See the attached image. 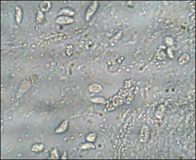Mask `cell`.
I'll return each instance as SVG.
<instances>
[{
    "mask_svg": "<svg viewBox=\"0 0 196 160\" xmlns=\"http://www.w3.org/2000/svg\"><path fill=\"white\" fill-rule=\"evenodd\" d=\"M99 7V2L98 1H93L91 4L88 6L86 12H85V18L86 21H87L90 20L92 16L94 15L95 13L98 10Z\"/></svg>",
    "mask_w": 196,
    "mask_h": 160,
    "instance_id": "1",
    "label": "cell"
},
{
    "mask_svg": "<svg viewBox=\"0 0 196 160\" xmlns=\"http://www.w3.org/2000/svg\"><path fill=\"white\" fill-rule=\"evenodd\" d=\"M55 22L58 24L61 25H69L73 23L75 21V19L73 17L65 16V15H60L58 16L56 19Z\"/></svg>",
    "mask_w": 196,
    "mask_h": 160,
    "instance_id": "2",
    "label": "cell"
},
{
    "mask_svg": "<svg viewBox=\"0 0 196 160\" xmlns=\"http://www.w3.org/2000/svg\"><path fill=\"white\" fill-rule=\"evenodd\" d=\"M15 20L17 23H20L22 22L23 18V10L22 8L20 6L16 5L15 6Z\"/></svg>",
    "mask_w": 196,
    "mask_h": 160,
    "instance_id": "3",
    "label": "cell"
},
{
    "mask_svg": "<svg viewBox=\"0 0 196 160\" xmlns=\"http://www.w3.org/2000/svg\"><path fill=\"white\" fill-rule=\"evenodd\" d=\"M75 11L72 8H62L58 12V16L65 15V16L72 17L74 15H75Z\"/></svg>",
    "mask_w": 196,
    "mask_h": 160,
    "instance_id": "4",
    "label": "cell"
},
{
    "mask_svg": "<svg viewBox=\"0 0 196 160\" xmlns=\"http://www.w3.org/2000/svg\"><path fill=\"white\" fill-rule=\"evenodd\" d=\"M68 126H69V121L68 120H65L62 122L58 128H56L55 131L57 133L64 132L68 130Z\"/></svg>",
    "mask_w": 196,
    "mask_h": 160,
    "instance_id": "5",
    "label": "cell"
},
{
    "mask_svg": "<svg viewBox=\"0 0 196 160\" xmlns=\"http://www.w3.org/2000/svg\"><path fill=\"white\" fill-rule=\"evenodd\" d=\"M40 10L43 12H46L50 10L51 8L50 1H43L40 5Z\"/></svg>",
    "mask_w": 196,
    "mask_h": 160,
    "instance_id": "6",
    "label": "cell"
},
{
    "mask_svg": "<svg viewBox=\"0 0 196 160\" xmlns=\"http://www.w3.org/2000/svg\"><path fill=\"white\" fill-rule=\"evenodd\" d=\"M45 19V15L43 11L39 10L37 12L36 15L37 22H42Z\"/></svg>",
    "mask_w": 196,
    "mask_h": 160,
    "instance_id": "7",
    "label": "cell"
},
{
    "mask_svg": "<svg viewBox=\"0 0 196 160\" xmlns=\"http://www.w3.org/2000/svg\"><path fill=\"white\" fill-rule=\"evenodd\" d=\"M91 101L92 102H94V103H104L106 102L104 98H103V97H93V98L91 99Z\"/></svg>",
    "mask_w": 196,
    "mask_h": 160,
    "instance_id": "8",
    "label": "cell"
},
{
    "mask_svg": "<svg viewBox=\"0 0 196 160\" xmlns=\"http://www.w3.org/2000/svg\"><path fill=\"white\" fill-rule=\"evenodd\" d=\"M95 139H96V137L95 136V134L93 133L89 134L87 137V140L89 142H93L94 141Z\"/></svg>",
    "mask_w": 196,
    "mask_h": 160,
    "instance_id": "9",
    "label": "cell"
}]
</instances>
